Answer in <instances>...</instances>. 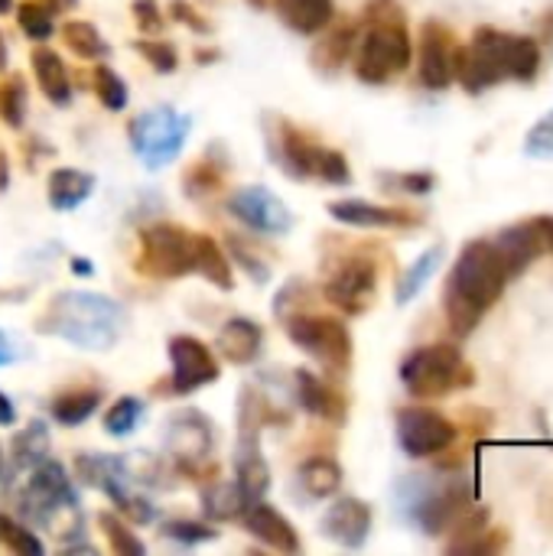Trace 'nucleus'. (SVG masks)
<instances>
[{"label":"nucleus","mask_w":553,"mask_h":556,"mask_svg":"<svg viewBox=\"0 0 553 556\" xmlns=\"http://www.w3.org/2000/svg\"><path fill=\"white\" fill-rule=\"evenodd\" d=\"M541 72V42L521 33L479 26L466 46L453 52V81L469 94H482L499 81H535Z\"/></svg>","instance_id":"nucleus-1"},{"label":"nucleus","mask_w":553,"mask_h":556,"mask_svg":"<svg viewBox=\"0 0 553 556\" xmlns=\"http://www.w3.org/2000/svg\"><path fill=\"white\" fill-rule=\"evenodd\" d=\"M508 287V270L505 261L495 248V241L476 238L469 241L450 277H447V290H443V309L450 319V332L466 339L476 332V326L482 323V316L502 300Z\"/></svg>","instance_id":"nucleus-2"},{"label":"nucleus","mask_w":553,"mask_h":556,"mask_svg":"<svg viewBox=\"0 0 553 556\" xmlns=\"http://www.w3.org/2000/svg\"><path fill=\"white\" fill-rule=\"evenodd\" d=\"M124 306L101 293L65 290L49 300L42 316L36 319V332L65 339L88 352H108L117 345L124 332Z\"/></svg>","instance_id":"nucleus-3"},{"label":"nucleus","mask_w":553,"mask_h":556,"mask_svg":"<svg viewBox=\"0 0 553 556\" xmlns=\"http://www.w3.org/2000/svg\"><path fill=\"white\" fill-rule=\"evenodd\" d=\"M411 33L398 0H368L365 33L355 55V75L365 85H385L411 65Z\"/></svg>","instance_id":"nucleus-4"},{"label":"nucleus","mask_w":553,"mask_h":556,"mask_svg":"<svg viewBox=\"0 0 553 556\" xmlns=\"http://www.w3.org/2000/svg\"><path fill=\"white\" fill-rule=\"evenodd\" d=\"M23 511L33 515V521H39L55 541L72 544L81 538L85 531V518L75 498V489L65 476V469L59 463L42 459L23 492Z\"/></svg>","instance_id":"nucleus-5"},{"label":"nucleus","mask_w":553,"mask_h":556,"mask_svg":"<svg viewBox=\"0 0 553 556\" xmlns=\"http://www.w3.org/2000/svg\"><path fill=\"white\" fill-rule=\"evenodd\" d=\"M404 515L427 534L440 538L473 508V485L466 479L433 482L430 476H407L398 489Z\"/></svg>","instance_id":"nucleus-6"},{"label":"nucleus","mask_w":553,"mask_h":556,"mask_svg":"<svg viewBox=\"0 0 553 556\" xmlns=\"http://www.w3.org/2000/svg\"><path fill=\"white\" fill-rule=\"evenodd\" d=\"M473 368L463 355L460 345L437 342V345H420L401 362V384L407 388L411 397L417 401H437L453 391L473 388Z\"/></svg>","instance_id":"nucleus-7"},{"label":"nucleus","mask_w":553,"mask_h":556,"mask_svg":"<svg viewBox=\"0 0 553 556\" xmlns=\"http://www.w3.org/2000/svg\"><path fill=\"white\" fill-rule=\"evenodd\" d=\"M189 127H192L189 117H183L169 104H160V108L143 111L130 124V147L143 160L147 169H163L183 153Z\"/></svg>","instance_id":"nucleus-8"},{"label":"nucleus","mask_w":553,"mask_h":556,"mask_svg":"<svg viewBox=\"0 0 553 556\" xmlns=\"http://www.w3.org/2000/svg\"><path fill=\"white\" fill-rule=\"evenodd\" d=\"M140 274L176 280L186 274H196V231H186L179 225H150L140 231Z\"/></svg>","instance_id":"nucleus-9"},{"label":"nucleus","mask_w":553,"mask_h":556,"mask_svg":"<svg viewBox=\"0 0 553 556\" xmlns=\"http://www.w3.org/2000/svg\"><path fill=\"white\" fill-rule=\"evenodd\" d=\"M284 329L326 371H332V375H345L349 371V365H352V336H349L342 319L293 313V316H287Z\"/></svg>","instance_id":"nucleus-10"},{"label":"nucleus","mask_w":553,"mask_h":556,"mask_svg":"<svg viewBox=\"0 0 553 556\" xmlns=\"http://www.w3.org/2000/svg\"><path fill=\"white\" fill-rule=\"evenodd\" d=\"M212 424L202 410H176L166 424V453L169 459L196 476V479H209L215 476V463H212Z\"/></svg>","instance_id":"nucleus-11"},{"label":"nucleus","mask_w":553,"mask_h":556,"mask_svg":"<svg viewBox=\"0 0 553 556\" xmlns=\"http://www.w3.org/2000/svg\"><path fill=\"white\" fill-rule=\"evenodd\" d=\"M460 437V427L433 407L398 410V443L411 459H430L447 453Z\"/></svg>","instance_id":"nucleus-12"},{"label":"nucleus","mask_w":553,"mask_h":556,"mask_svg":"<svg viewBox=\"0 0 553 556\" xmlns=\"http://www.w3.org/2000/svg\"><path fill=\"white\" fill-rule=\"evenodd\" d=\"M378 290V267L368 257H349L336 267V274L326 283V300L339 306L349 316H359L372 306Z\"/></svg>","instance_id":"nucleus-13"},{"label":"nucleus","mask_w":553,"mask_h":556,"mask_svg":"<svg viewBox=\"0 0 553 556\" xmlns=\"http://www.w3.org/2000/svg\"><path fill=\"white\" fill-rule=\"evenodd\" d=\"M228 212L241 225H248V228H254L261 235H284L293 225L290 208L271 189H264V186H244V189L231 192Z\"/></svg>","instance_id":"nucleus-14"},{"label":"nucleus","mask_w":553,"mask_h":556,"mask_svg":"<svg viewBox=\"0 0 553 556\" xmlns=\"http://www.w3.org/2000/svg\"><path fill=\"white\" fill-rule=\"evenodd\" d=\"M169 362H173V391L192 394L205 384L218 381V362L205 342L196 336H173L169 339Z\"/></svg>","instance_id":"nucleus-15"},{"label":"nucleus","mask_w":553,"mask_h":556,"mask_svg":"<svg viewBox=\"0 0 553 556\" xmlns=\"http://www.w3.org/2000/svg\"><path fill=\"white\" fill-rule=\"evenodd\" d=\"M453 52H456L453 29L443 20H424L417 72H420V81L427 88H433V91L450 88V81H453Z\"/></svg>","instance_id":"nucleus-16"},{"label":"nucleus","mask_w":553,"mask_h":556,"mask_svg":"<svg viewBox=\"0 0 553 556\" xmlns=\"http://www.w3.org/2000/svg\"><path fill=\"white\" fill-rule=\"evenodd\" d=\"M319 528L323 538H329L332 544L359 551L372 534V508L362 498H339L336 505H329Z\"/></svg>","instance_id":"nucleus-17"},{"label":"nucleus","mask_w":553,"mask_h":556,"mask_svg":"<svg viewBox=\"0 0 553 556\" xmlns=\"http://www.w3.org/2000/svg\"><path fill=\"white\" fill-rule=\"evenodd\" d=\"M502 261H505V270H508V280L521 277L544 251V235H541V225L538 218L535 222H521V225H512V228H502L499 238H492Z\"/></svg>","instance_id":"nucleus-18"},{"label":"nucleus","mask_w":553,"mask_h":556,"mask_svg":"<svg viewBox=\"0 0 553 556\" xmlns=\"http://www.w3.org/2000/svg\"><path fill=\"white\" fill-rule=\"evenodd\" d=\"M329 215L352 228H417L420 225V218L407 208L375 205V202H362V199L329 202Z\"/></svg>","instance_id":"nucleus-19"},{"label":"nucleus","mask_w":553,"mask_h":556,"mask_svg":"<svg viewBox=\"0 0 553 556\" xmlns=\"http://www.w3.org/2000/svg\"><path fill=\"white\" fill-rule=\"evenodd\" d=\"M241 521H244V528H248L261 544H267V547H274V551H280V554H300V551H303V544H300V538H297V528H293L277 508L264 505L261 498L251 502V505L244 508Z\"/></svg>","instance_id":"nucleus-20"},{"label":"nucleus","mask_w":553,"mask_h":556,"mask_svg":"<svg viewBox=\"0 0 553 556\" xmlns=\"http://www.w3.org/2000/svg\"><path fill=\"white\" fill-rule=\"evenodd\" d=\"M235 485L244 492L248 502L264 498L271 489V469L257 450V430H241L238 446H235Z\"/></svg>","instance_id":"nucleus-21"},{"label":"nucleus","mask_w":553,"mask_h":556,"mask_svg":"<svg viewBox=\"0 0 553 556\" xmlns=\"http://www.w3.org/2000/svg\"><path fill=\"white\" fill-rule=\"evenodd\" d=\"M293 381H297V401L306 414H313L316 420H326V424H345L349 407H345V397L332 384H326L313 371H297Z\"/></svg>","instance_id":"nucleus-22"},{"label":"nucleus","mask_w":553,"mask_h":556,"mask_svg":"<svg viewBox=\"0 0 553 556\" xmlns=\"http://www.w3.org/2000/svg\"><path fill=\"white\" fill-rule=\"evenodd\" d=\"M274 150L284 163V169L297 179H313L319 169V156L323 147L313 143L303 130H297L293 124H280V134L274 137Z\"/></svg>","instance_id":"nucleus-23"},{"label":"nucleus","mask_w":553,"mask_h":556,"mask_svg":"<svg viewBox=\"0 0 553 556\" xmlns=\"http://www.w3.org/2000/svg\"><path fill=\"white\" fill-rule=\"evenodd\" d=\"M215 345H218V352H222L225 362H231V365H251L261 355V349H264V329L257 323L244 319V316H235V319H228L218 329V342Z\"/></svg>","instance_id":"nucleus-24"},{"label":"nucleus","mask_w":553,"mask_h":556,"mask_svg":"<svg viewBox=\"0 0 553 556\" xmlns=\"http://www.w3.org/2000/svg\"><path fill=\"white\" fill-rule=\"evenodd\" d=\"M277 13L290 29L303 36H316L332 23L336 3L332 0H277Z\"/></svg>","instance_id":"nucleus-25"},{"label":"nucleus","mask_w":553,"mask_h":556,"mask_svg":"<svg viewBox=\"0 0 553 556\" xmlns=\"http://www.w3.org/2000/svg\"><path fill=\"white\" fill-rule=\"evenodd\" d=\"M95 192V176L85 169H52L49 173V205L59 212L78 208Z\"/></svg>","instance_id":"nucleus-26"},{"label":"nucleus","mask_w":553,"mask_h":556,"mask_svg":"<svg viewBox=\"0 0 553 556\" xmlns=\"http://www.w3.org/2000/svg\"><path fill=\"white\" fill-rule=\"evenodd\" d=\"M29 62H33V75H36L42 94H46L52 104H68V101H72V81H68L65 62H62L52 49H36Z\"/></svg>","instance_id":"nucleus-27"},{"label":"nucleus","mask_w":553,"mask_h":556,"mask_svg":"<svg viewBox=\"0 0 553 556\" xmlns=\"http://www.w3.org/2000/svg\"><path fill=\"white\" fill-rule=\"evenodd\" d=\"M355 39H359V26H355V23H342V26H336L332 33L319 36V42H316V49H313V65H316L323 75H336V72L345 65V59L352 55Z\"/></svg>","instance_id":"nucleus-28"},{"label":"nucleus","mask_w":553,"mask_h":556,"mask_svg":"<svg viewBox=\"0 0 553 556\" xmlns=\"http://www.w3.org/2000/svg\"><path fill=\"white\" fill-rule=\"evenodd\" d=\"M300 485L310 498H332L342 485V466L332 456H310L300 466Z\"/></svg>","instance_id":"nucleus-29"},{"label":"nucleus","mask_w":553,"mask_h":556,"mask_svg":"<svg viewBox=\"0 0 553 556\" xmlns=\"http://www.w3.org/2000/svg\"><path fill=\"white\" fill-rule=\"evenodd\" d=\"M443 257H447V248L443 244H433L430 251H424L404 274H401V280H398V293H394V300L401 303V306H407L430 280H433V274L440 270V264H443Z\"/></svg>","instance_id":"nucleus-30"},{"label":"nucleus","mask_w":553,"mask_h":556,"mask_svg":"<svg viewBox=\"0 0 553 556\" xmlns=\"http://www.w3.org/2000/svg\"><path fill=\"white\" fill-rule=\"evenodd\" d=\"M196 274H202L218 290H231L235 287L231 264H228V257L222 254V248L209 235H196Z\"/></svg>","instance_id":"nucleus-31"},{"label":"nucleus","mask_w":553,"mask_h":556,"mask_svg":"<svg viewBox=\"0 0 553 556\" xmlns=\"http://www.w3.org/2000/svg\"><path fill=\"white\" fill-rule=\"evenodd\" d=\"M75 469H78V479H81L85 485L101 489V492H114V489H121V485L127 482L121 459H108V456H91V453H85V456L75 459Z\"/></svg>","instance_id":"nucleus-32"},{"label":"nucleus","mask_w":553,"mask_h":556,"mask_svg":"<svg viewBox=\"0 0 553 556\" xmlns=\"http://www.w3.org/2000/svg\"><path fill=\"white\" fill-rule=\"evenodd\" d=\"M101 394L98 391H65L52 401V417L62 427H78L98 410Z\"/></svg>","instance_id":"nucleus-33"},{"label":"nucleus","mask_w":553,"mask_h":556,"mask_svg":"<svg viewBox=\"0 0 553 556\" xmlns=\"http://www.w3.org/2000/svg\"><path fill=\"white\" fill-rule=\"evenodd\" d=\"M49 453V430L36 420L23 433L13 437V463L16 469H36Z\"/></svg>","instance_id":"nucleus-34"},{"label":"nucleus","mask_w":553,"mask_h":556,"mask_svg":"<svg viewBox=\"0 0 553 556\" xmlns=\"http://www.w3.org/2000/svg\"><path fill=\"white\" fill-rule=\"evenodd\" d=\"M62 39L81 59H104L108 55V42L101 39V33L88 20H68V23H62Z\"/></svg>","instance_id":"nucleus-35"},{"label":"nucleus","mask_w":553,"mask_h":556,"mask_svg":"<svg viewBox=\"0 0 553 556\" xmlns=\"http://www.w3.org/2000/svg\"><path fill=\"white\" fill-rule=\"evenodd\" d=\"M202 502H205V515L215 518V521H235V518H241L244 508L251 505V502L244 498V492H241L235 482H231V485H212V489L202 495Z\"/></svg>","instance_id":"nucleus-36"},{"label":"nucleus","mask_w":553,"mask_h":556,"mask_svg":"<svg viewBox=\"0 0 553 556\" xmlns=\"http://www.w3.org/2000/svg\"><path fill=\"white\" fill-rule=\"evenodd\" d=\"M140 417H143V401H137V397H117L108 407V414H104V430L111 437H127V433L137 430Z\"/></svg>","instance_id":"nucleus-37"},{"label":"nucleus","mask_w":553,"mask_h":556,"mask_svg":"<svg viewBox=\"0 0 553 556\" xmlns=\"http://www.w3.org/2000/svg\"><path fill=\"white\" fill-rule=\"evenodd\" d=\"M98 528H101V534L108 538V547L117 556H143V551H147L143 541H137L134 531H127V525L117 521V515L101 511V515H98Z\"/></svg>","instance_id":"nucleus-38"},{"label":"nucleus","mask_w":553,"mask_h":556,"mask_svg":"<svg viewBox=\"0 0 553 556\" xmlns=\"http://www.w3.org/2000/svg\"><path fill=\"white\" fill-rule=\"evenodd\" d=\"M0 117L7 127H23V117H26V85L20 75H10L3 85H0Z\"/></svg>","instance_id":"nucleus-39"},{"label":"nucleus","mask_w":553,"mask_h":556,"mask_svg":"<svg viewBox=\"0 0 553 556\" xmlns=\"http://www.w3.org/2000/svg\"><path fill=\"white\" fill-rule=\"evenodd\" d=\"M91 78H95V91H98V98H101V104L108 111H124L127 108V85L121 81V75L114 68L98 65Z\"/></svg>","instance_id":"nucleus-40"},{"label":"nucleus","mask_w":553,"mask_h":556,"mask_svg":"<svg viewBox=\"0 0 553 556\" xmlns=\"http://www.w3.org/2000/svg\"><path fill=\"white\" fill-rule=\"evenodd\" d=\"M0 544H3L7 551H13V554H20V556H42V544H39V538H36L29 528H23V525L10 521L7 515H0Z\"/></svg>","instance_id":"nucleus-41"},{"label":"nucleus","mask_w":553,"mask_h":556,"mask_svg":"<svg viewBox=\"0 0 553 556\" xmlns=\"http://www.w3.org/2000/svg\"><path fill=\"white\" fill-rule=\"evenodd\" d=\"M508 547V534L502 528H486L469 541L460 544H447V554H479V556H495Z\"/></svg>","instance_id":"nucleus-42"},{"label":"nucleus","mask_w":553,"mask_h":556,"mask_svg":"<svg viewBox=\"0 0 553 556\" xmlns=\"http://www.w3.org/2000/svg\"><path fill=\"white\" fill-rule=\"evenodd\" d=\"M16 23L36 42H42V39L52 36V13L42 3H23V7H16Z\"/></svg>","instance_id":"nucleus-43"},{"label":"nucleus","mask_w":553,"mask_h":556,"mask_svg":"<svg viewBox=\"0 0 553 556\" xmlns=\"http://www.w3.org/2000/svg\"><path fill=\"white\" fill-rule=\"evenodd\" d=\"M525 153L531 160H553V111L525 134Z\"/></svg>","instance_id":"nucleus-44"},{"label":"nucleus","mask_w":553,"mask_h":556,"mask_svg":"<svg viewBox=\"0 0 553 556\" xmlns=\"http://www.w3.org/2000/svg\"><path fill=\"white\" fill-rule=\"evenodd\" d=\"M134 49L156 68V72H163V75H169V72H176V65H179V55H176V49L169 46V42H160V39H140V42H134Z\"/></svg>","instance_id":"nucleus-45"},{"label":"nucleus","mask_w":553,"mask_h":556,"mask_svg":"<svg viewBox=\"0 0 553 556\" xmlns=\"http://www.w3.org/2000/svg\"><path fill=\"white\" fill-rule=\"evenodd\" d=\"M319 179L332 182V186H349L352 182V169H349V160L339 153V150H326L323 147V156H319V169H316Z\"/></svg>","instance_id":"nucleus-46"},{"label":"nucleus","mask_w":553,"mask_h":556,"mask_svg":"<svg viewBox=\"0 0 553 556\" xmlns=\"http://www.w3.org/2000/svg\"><path fill=\"white\" fill-rule=\"evenodd\" d=\"M108 495H111V502L117 505V511H121L127 521H134V525H150V521H153V508H150L143 498H137V495L124 492V485H121V489H114V492H108Z\"/></svg>","instance_id":"nucleus-47"},{"label":"nucleus","mask_w":553,"mask_h":556,"mask_svg":"<svg viewBox=\"0 0 553 556\" xmlns=\"http://www.w3.org/2000/svg\"><path fill=\"white\" fill-rule=\"evenodd\" d=\"M163 534L169 541H179V544H205V541H215L218 531L205 528V525H196V521H166L163 525Z\"/></svg>","instance_id":"nucleus-48"},{"label":"nucleus","mask_w":553,"mask_h":556,"mask_svg":"<svg viewBox=\"0 0 553 556\" xmlns=\"http://www.w3.org/2000/svg\"><path fill=\"white\" fill-rule=\"evenodd\" d=\"M381 182L394 186L398 192H407V195H427V192H433L437 176L433 173H398V176H381Z\"/></svg>","instance_id":"nucleus-49"},{"label":"nucleus","mask_w":553,"mask_h":556,"mask_svg":"<svg viewBox=\"0 0 553 556\" xmlns=\"http://www.w3.org/2000/svg\"><path fill=\"white\" fill-rule=\"evenodd\" d=\"M218 186H222V173H215L209 163H199V166L189 173V179H186V189H189V195H196V199L212 195Z\"/></svg>","instance_id":"nucleus-50"},{"label":"nucleus","mask_w":553,"mask_h":556,"mask_svg":"<svg viewBox=\"0 0 553 556\" xmlns=\"http://www.w3.org/2000/svg\"><path fill=\"white\" fill-rule=\"evenodd\" d=\"M130 10H134V23H137L140 33L153 36V33L163 29V16H160V3L156 0H134Z\"/></svg>","instance_id":"nucleus-51"},{"label":"nucleus","mask_w":553,"mask_h":556,"mask_svg":"<svg viewBox=\"0 0 553 556\" xmlns=\"http://www.w3.org/2000/svg\"><path fill=\"white\" fill-rule=\"evenodd\" d=\"M231 254L238 257V264L257 280V283H264L267 277H271V270H267V264H261V261H254L251 257V251H248V241H238V238H231Z\"/></svg>","instance_id":"nucleus-52"},{"label":"nucleus","mask_w":553,"mask_h":556,"mask_svg":"<svg viewBox=\"0 0 553 556\" xmlns=\"http://www.w3.org/2000/svg\"><path fill=\"white\" fill-rule=\"evenodd\" d=\"M169 13H173V20H179V23L192 26L196 33H209V20H205V16H199L186 0H173V3H169Z\"/></svg>","instance_id":"nucleus-53"},{"label":"nucleus","mask_w":553,"mask_h":556,"mask_svg":"<svg viewBox=\"0 0 553 556\" xmlns=\"http://www.w3.org/2000/svg\"><path fill=\"white\" fill-rule=\"evenodd\" d=\"M13 420H16V410H13L10 397H7V394L0 391V424H3V427H10Z\"/></svg>","instance_id":"nucleus-54"},{"label":"nucleus","mask_w":553,"mask_h":556,"mask_svg":"<svg viewBox=\"0 0 553 556\" xmlns=\"http://www.w3.org/2000/svg\"><path fill=\"white\" fill-rule=\"evenodd\" d=\"M16 358V352H13V345H10V339L0 332V365H10Z\"/></svg>","instance_id":"nucleus-55"},{"label":"nucleus","mask_w":553,"mask_h":556,"mask_svg":"<svg viewBox=\"0 0 553 556\" xmlns=\"http://www.w3.org/2000/svg\"><path fill=\"white\" fill-rule=\"evenodd\" d=\"M538 225H541V235H544L548 251H553V218L551 215H544V218H538Z\"/></svg>","instance_id":"nucleus-56"},{"label":"nucleus","mask_w":553,"mask_h":556,"mask_svg":"<svg viewBox=\"0 0 553 556\" xmlns=\"http://www.w3.org/2000/svg\"><path fill=\"white\" fill-rule=\"evenodd\" d=\"M7 182H10V160L7 153H0V192L7 189Z\"/></svg>","instance_id":"nucleus-57"},{"label":"nucleus","mask_w":553,"mask_h":556,"mask_svg":"<svg viewBox=\"0 0 553 556\" xmlns=\"http://www.w3.org/2000/svg\"><path fill=\"white\" fill-rule=\"evenodd\" d=\"M72 270H75V274H81V277H88V274H91V261L75 257V261H72Z\"/></svg>","instance_id":"nucleus-58"},{"label":"nucleus","mask_w":553,"mask_h":556,"mask_svg":"<svg viewBox=\"0 0 553 556\" xmlns=\"http://www.w3.org/2000/svg\"><path fill=\"white\" fill-rule=\"evenodd\" d=\"M7 68V42H3V33H0V72Z\"/></svg>","instance_id":"nucleus-59"},{"label":"nucleus","mask_w":553,"mask_h":556,"mask_svg":"<svg viewBox=\"0 0 553 556\" xmlns=\"http://www.w3.org/2000/svg\"><path fill=\"white\" fill-rule=\"evenodd\" d=\"M10 10V0H0V13H7Z\"/></svg>","instance_id":"nucleus-60"},{"label":"nucleus","mask_w":553,"mask_h":556,"mask_svg":"<svg viewBox=\"0 0 553 556\" xmlns=\"http://www.w3.org/2000/svg\"><path fill=\"white\" fill-rule=\"evenodd\" d=\"M0 476H3V453H0Z\"/></svg>","instance_id":"nucleus-61"}]
</instances>
